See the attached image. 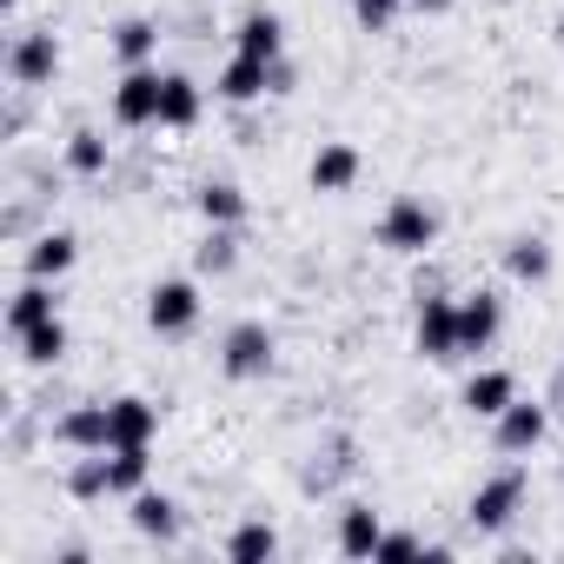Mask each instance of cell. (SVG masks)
Returning a JSON list of instances; mask_svg holds the SVG:
<instances>
[{
  "instance_id": "cell-1",
  "label": "cell",
  "mask_w": 564,
  "mask_h": 564,
  "mask_svg": "<svg viewBox=\"0 0 564 564\" xmlns=\"http://www.w3.org/2000/svg\"><path fill=\"white\" fill-rule=\"evenodd\" d=\"M379 239H386L392 252H425V246L438 239V213H432L425 199H412V193H405V199H392V206H386Z\"/></svg>"
},
{
  "instance_id": "cell-2",
  "label": "cell",
  "mask_w": 564,
  "mask_h": 564,
  "mask_svg": "<svg viewBox=\"0 0 564 564\" xmlns=\"http://www.w3.org/2000/svg\"><path fill=\"white\" fill-rule=\"evenodd\" d=\"M219 366H226V379H265V366H272V333H265L259 319H239V326L226 333V346H219Z\"/></svg>"
},
{
  "instance_id": "cell-3",
  "label": "cell",
  "mask_w": 564,
  "mask_h": 564,
  "mask_svg": "<svg viewBox=\"0 0 564 564\" xmlns=\"http://www.w3.org/2000/svg\"><path fill=\"white\" fill-rule=\"evenodd\" d=\"M160 87H166V74L127 67V80L113 87V120H120V127H153V120H160Z\"/></svg>"
},
{
  "instance_id": "cell-4",
  "label": "cell",
  "mask_w": 564,
  "mask_h": 564,
  "mask_svg": "<svg viewBox=\"0 0 564 564\" xmlns=\"http://www.w3.org/2000/svg\"><path fill=\"white\" fill-rule=\"evenodd\" d=\"M193 319H199V286L193 279H160L147 293V326L153 333H186Z\"/></svg>"
},
{
  "instance_id": "cell-5",
  "label": "cell",
  "mask_w": 564,
  "mask_h": 564,
  "mask_svg": "<svg viewBox=\"0 0 564 564\" xmlns=\"http://www.w3.org/2000/svg\"><path fill=\"white\" fill-rule=\"evenodd\" d=\"M518 505H524V478H518V471H498L491 485L471 491V524H478V531H505V524L518 518Z\"/></svg>"
},
{
  "instance_id": "cell-6",
  "label": "cell",
  "mask_w": 564,
  "mask_h": 564,
  "mask_svg": "<svg viewBox=\"0 0 564 564\" xmlns=\"http://www.w3.org/2000/svg\"><path fill=\"white\" fill-rule=\"evenodd\" d=\"M412 339H419L425 359H458V300H425Z\"/></svg>"
},
{
  "instance_id": "cell-7",
  "label": "cell",
  "mask_w": 564,
  "mask_h": 564,
  "mask_svg": "<svg viewBox=\"0 0 564 564\" xmlns=\"http://www.w3.org/2000/svg\"><path fill=\"white\" fill-rule=\"evenodd\" d=\"M505 313H498V293H465L458 300V352H485L498 339Z\"/></svg>"
},
{
  "instance_id": "cell-8",
  "label": "cell",
  "mask_w": 564,
  "mask_h": 564,
  "mask_svg": "<svg viewBox=\"0 0 564 564\" xmlns=\"http://www.w3.org/2000/svg\"><path fill=\"white\" fill-rule=\"evenodd\" d=\"M54 67H61V41H54V34H21V41H14V54H8V74H14L21 87L54 80Z\"/></svg>"
},
{
  "instance_id": "cell-9",
  "label": "cell",
  "mask_w": 564,
  "mask_h": 564,
  "mask_svg": "<svg viewBox=\"0 0 564 564\" xmlns=\"http://www.w3.org/2000/svg\"><path fill=\"white\" fill-rule=\"evenodd\" d=\"M259 94H272V61H252V54H232V61L219 67V100H232V107H246V100H259Z\"/></svg>"
},
{
  "instance_id": "cell-10",
  "label": "cell",
  "mask_w": 564,
  "mask_h": 564,
  "mask_svg": "<svg viewBox=\"0 0 564 564\" xmlns=\"http://www.w3.org/2000/svg\"><path fill=\"white\" fill-rule=\"evenodd\" d=\"M61 445H74V452H107V445H113V405H80V412H67V419H61Z\"/></svg>"
},
{
  "instance_id": "cell-11",
  "label": "cell",
  "mask_w": 564,
  "mask_h": 564,
  "mask_svg": "<svg viewBox=\"0 0 564 564\" xmlns=\"http://www.w3.org/2000/svg\"><path fill=\"white\" fill-rule=\"evenodd\" d=\"M352 180H359V147L326 140V147L313 153V193H346Z\"/></svg>"
},
{
  "instance_id": "cell-12",
  "label": "cell",
  "mask_w": 564,
  "mask_h": 564,
  "mask_svg": "<svg viewBox=\"0 0 564 564\" xmlns=\"http://www.w3.org/2000/svg\"><path fill=\"white\" fill-rule=\"evenodd\" d=\"M544 425H551V419H544V405L511 399V405L498 412V445H505V452H531V445L544 438Z\"/></svg>"
},
{
  "instance_id": "cell-13",
  "label": "cell",
  "mask_w": 564,
  "mask_h": 564,
  "mask_svg": "<svg viewBox=\"0 0 564 564\" xmlns=\"http://www.w3.org/2000/svg\"><path fill=\"white\" fill-rule=\"evenodd\" d=\"M379 544H386L379 511H372V505H346V511H339V551H346V557H379Z\"/></svg>"
},
{
  "instance_id": "cell-14",
  "label": "cell",
  "mask_w": 564,
  "mask_h": 564,
  "mask_svg": "<svg viewBox=\"0 0 564 564\" xmlns=\"http://www.w3.org/2000/svg\"><path fill=\"white\" fill-rule=\"evenodd\" d=\"M113 405V445H153V432H160V405H147V399H107Z\"/></svg>"
},
{
  "instance_id": "cell-15",
  "label": "cell",
  "mask_w": 564,
  "mask_h": 564,
  "mask_svg": "<svg viewBox=\"0 0 564 564\" xmlns=\"http://www.w3.org/2000/svg\"><path fill=\"white\" fill-rule=\"evenodd\" d=\"M74 259H80L74 232H41L28 246V279H61V272H74Z\"/></svg>"
},
{
  "instance_id": "cell-16",
  "label": "cell",
  "mask_w": 564,
  "mask_h": 564,
  "mask_svg": "<svg viewBox=\"0 0 564 564\" xmlns=\"http://www.w3.org/2000/svg\"><path fill=\"white\" fill-rule=\"evenodd\" d=\"M47 319H61V313H54V293H47V279H28V286L14 293V306H8V333L21 339V333H34V326H47Z\"/></svg>"
},
{
  "instance_id": "cell-17",
  "label": "cell",
  "mask_w": 564,
  "mask_h": 564,
  "mask_svg": "<svg viewBox=\"0 0 564 564\" xmlns=\"http://www.w3.org/2000/svg\"><path fill=\"white\" fill-rule=\"evenodd\" d=\"M133 531L166 544V538L180 531V505H173L166 491H133Z\"/></svg>"
},
{
  "instance_id": "cell-18",
  "label": "cell",
  "mask_w": 564,
  "mask_h": 564,
  "mask_svg": "<svg viewBox=\"0 0 564 564\" xmlns=\"http://www.w3.org/2000/svg\"><path fill=\"white\" fill-rule=\"evenodd\" d=\"M239 54H252V61H279V54H286V28H279V14H246L239 21Z\"/></svg>"
},
{
  "instance_id": "cell-19",
  "label": "cell",
  "mask_w": 564,
  "mask_h": 564,
  "mask_svg": "<svg viewBox=\"0 0 564 564\" xmlns=\"http://www.w3.org/2000/svg\"><path fill=\"white\" fill-rule=\"evenodd\" d=\"M199 120V87L186 80V74H166V87H160V127H193Z\"/></svg>"
},
{
  "instance_id": "cell-20",
  "label": "cell",
  "mask_w": 564,
  "mask_h": 564,
  "mask_svg": "<svg viewBox=\"0 0 564 564\" xmlns=\"http://www.w3.org/2000/svg\"><path fill=\"white\" fill-rule=\"evenodd\" d=\"M199 219H206V226H239V219H246V193H239L232 180H206V186H199Z\"/></svg>"
},
{
  "instance_id": "cell-21",
  "label": "cell",
  "mask_w": 564,
  "mask_h": 564,
  "mask_svg": "<svg viewBox=\"0 0 564 564\" xmlns=\"http://www.w3.org/2000/svg\"><path fill=\"white\" fill-rule=\"evenodd\" d=\"M511 399H518V379H511V372H478V379L465 386V405H471L478 419H498Z\"/></svg>"
},
{
  "instance_id": "cell-22",
  "label": "cell",
  "mask_w": 564,
  "mask_h": 564,
  "mask_svg": "<svg viewBox=\"0 0 564 564\" xmlns=\"http://www.w3.org/2000/svg\"><path fill=\"white\" fill-rule=\"evenodd\" d=\"M67 491H74V498H107V491H113V445H107V452H87V458L67 471Z\"/></svg>"
},
{
  "instance_id": "cell-23",
  "label": "cell",
  "mask_w": 564,
  "mask_h": 564,
  "mask_svg": "<svg viewBox=\"0 0 564 564\" xmlns=\"http://www.w3.org/2000/svg\"><path fill=\"white\" fill-rule=\"evenodd\" d=\"M505 272L511 279H524V286H538V279H551V246L544 239H511V252H505Z\"/></svg>"
},
{
  "instance_id": "cell-24",
  "label": "cell",
  "mask_w": 564,
  "mask_h": 564,
  "mask_svg": "<svg viewBox=\"0 0 564 564\" xmlns=\"http://www.w3.org/2000/svg\"><path fill=\"white\" fill-rule=\"evenodd\" d=\"M153 47H160V28H153V21H120V28H113V54H120L127 67H147Z\"/></svg>"
},
{
  "instance_id": "cell-25",
  "label": "cell",
  "mask_w": 564,
  "mask_h": 564,
  "mask_svg": "<svg viewBox=\"0 0 564 564\" xmlns=\"http://www.w3.org/2000/svg\"><path fill=\"white\" fill-rule=\"evenodd\" d=\"M279 551V531L265 524V518H252V524H239L232 538H226V557H239V564H252V557H272Z\"/></svg>"
},
{
  "instance_id": "cell-26",
  "label": "cell",
  "mask_w": 564,
  "mask_h": 564,
  "mask_svg": "<svg viewBox=\"0 0 564 564\" xmlns=\"http://www.w3.org/2000/svg\"><path fill=\"white\" fill-rule=\"evenodd\" d=\"M61 352H67V326H61V319H47V326L21 333V359H28V366H54Z\"/></svg>"
},
{
  "instance_id": "cell-27",
  "label": "cell",
  "mask_w": 564,
  "mask_h": 564,
  "mask_svg": "<svg viewBox=\"0 0 564 564\" xmlns=\"http://www.w3.org/2000/svg\"><path fill=\"white\" fill-rule=\"evenodd\" d=\"M67 166H74V173H80V180H94V173H107V140H100V133H87V127H80V133H74V140H67Z\"/></svg>"
},
{
  "instance_id": "cell-28",
  "label": "cell",
  "mask_w": 564,
  "mask_h": 564,
  "mask_svg": "<svg viewBox=\"0 0 564 564\" xmlns=\"http://www.w3.org/2000/svg\"><path fill=\"white\" fill-rule=\"evenodd\" d=\"M113 491H147V445H113Z\"/></svg>"
},
{
  "instance_id": "cell-29",
  "label": "cell",
  "mask_w": 564,
  "mask_h": 564,
  "mask_svg": "<svg viewBox=\"0 0 564 564\" xmlns=\"http://www.w3.org/2000/svg\"><path fill=\"white\" fill-rule=\"evenodd\" d=\"M232 259H239V246H232V226H213L206 232V246H199V272H232Z\"/></svg>"
},
{
  "instance_id": "cell-30",
  "label": "cell",
  "mask_w": 564,
  "mask_h": 564,
  "mask_svg": "<svg viewBox=\"0 0 564 564\" xmlns=\"http://www.w3.org/2000/svg\"><path fill=\"white\" fill-rule=\"evenodd\" d=\"M399 8H405V0H352V21L372 28V34H386V28L399 21Z\"/></svg>"
},
{
  "instance_id": "cell-31",
  "label": "cell",
  "mask_w": 564,
  "mask_h": 564,
  "mask_svg": "<svg viewBox=\"0 0 564 564\" xmlns=\"http://www.w3.org/2000/svg\"><path fill=\"white\" fill-rule=\"evenodd\" d=\"M419 551H425V544H419L412 531H386V544H379V557H386V564H399V557H419ZM425 557H445V551H425Z\"/></svg>"
},
{
  "instance_id": "cell-32",
  "label": "cell",
  "mask_w": 564,
  "mask_h": 564,
  "mask_svg": "<svg viewBox=\"0 0 564 564\" xmlns=\"http://www.w3.org/2000/svg\"><path fill=\"white\" fill-rule=\"evenodd\" d=\"M412 8H419V14H445V8H452V0H412Z\"/></svg>"
},
{
  "instance_id": "cell-33",
  "label": "cell",
  "mask_w": 564,
  "mask_h": 564,
  "mask_svg": "<svg viewBox=\"0 0 564 564\" xmlns=\"http://www.w3.org/2000/svg\"><path fill=\"white\" fill-rule=\"evenodd\" d=\"M0 8H8V14H14V8H21V0H0Z\"/></svg>"
}]
</instances>
